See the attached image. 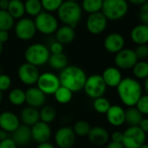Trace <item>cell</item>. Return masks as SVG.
Segmentation results:
<instances>
[{
	"label": "cell",
	"instance_id": "ac0fdd59",
	"mask_svg": "<svg viewBox=\"0 0 148 148\" xmlns=\"http://www.w3.org/2000/svg\"><path fill=\"white\" fill-rule=\"evenodd\" d=\"M20 125L18 117L12 112H3L0 114V129L6 132H13Z\"/></svg>",
	"mask_w": 148,
	"mask_h": 148
},
{
	"label": "cell",
	"instance_id": "4fadbf2b",
	"mask_svg": "<svg viewBox=\"0 0 148 148\" xmlns=\"http://www.w3.org/2000/svg\"><path fill=\"white\" fill-rule=\"evenodd\" d=\"M55 143L59 148H71L76 140V135L69 126L60 127L55 133Z\"/></svg>",
	"mask_w": 148,
	"mask_h": 148
},
{
	"label": "cell",
	"instance_id": "484cf974",
	"mask_svg": "<svg viewBox=\"0 0 148 148\" xmlns=\"http://www.w3.org/2000/svg\"><path fill=\"white\" fill-rule=\"evenodd\" d=\"M144 116L138 111L135 106L128 107L125 113V123H127L130 126H138Z\"/></svg>",
	"mask_w": 148,
	"mask_h": 148
},
{
	"label": "cell",
	"instance_id": "1f68e13d",
	"mask_svg": "<svg viewBox=\"0 0 148 148\" xmlns=\"http://www.w3.org/2000/svg\"><path fill=\"white\" fill-rule=\"evenodd\" d=\"M53 95L55 97L56 101H58L59 104H64V105L69 103L72 99V92L69 89L61 86Z\"/></svg>",
	"mask_w": 148,
	"mask_h": 148
},
{
	"label": "cell",
	"instance_id": "7a4b0ae2",
	"mask_svg": "<svg viewBox=\"0 0 148 148\" xmlns=\"http://www.w3.org/2000/svg\"><path fill=\"white\" fill-rule=\"evenodd\" d=\"M60 86L69 89L72 93L81 91L84 88L86 74L83 69L76 65H67L60 71Z\"/></svg>",
	"mask_w": 148,
	"mask_h": 148
},
{
	"label": "cell",
	"instance_id": "ee69618b",
	"mask_svg": "<svg viewBox=\"0 0 148 148\" xmlns=\"http://www.w3.org/2000/svg\"><path fill=\"white\" fill-rule=\"evenodd\" d=\"M17 145L11 138H7L5 140L0 141V148H17Z\"/></svg>",
	"mask_w": 148,
	"mask_h": 148
},
{
	"label": "cell",
	"instance_id": "f546056e",
	"mask_svg": "<svg viewBox=\"0 0 148 148\" xmlns=\"http://www.w3.org/2000/svg\"><path fill=\"white\" fill-rule=\"evenodd\" d=\"M57 117V112L54 107L51 106H45L39 111V119L40 121L46 124H50L55 120Z\"/></svg>",
	"mask_w": 148,
	"mask_h": 148
},
{
	"label": "cell",
	"instance_id": "7c38bea8",
	"mask_svg": "<svg viewBox=\"0 0 148 148\" xmlns=\"http://www.w3.org/2000/svg\"><path fill=\"white\" fill-rule=\"evenodd\" d=\"M37 29L34 21L30 18H21L15 25V33L17 37L24 41L32 39L36 34Z\"/></svg>",
	"mask_w": 148,
	"mask_h": 148
},
{
	"label": "cell",
	"instance_id": "e575fe53",
	"mask_svg": "<svg viewBox=\"0 0 148 148\" xmlns=\"http://www.w3.org/2000/svg\"><path fill=\"white\" fill-rule=\"evenodd\" d=\"M14 25V18L7 11L0 10V31L8 32Z\"/></svg>",
	"mask_w": 148,
	"mask_h": 148
},
{
	"label": "cell",
	"instance_id": "816d5d0a",
	"mask_svg": "<svg viewBox=\"0 0 148 148\" xmlns=\"http://www.w3.org/2000/svg\"><path fill=\"white\" fill-rule=\"evenodd\" d=\"M37 148H56V147L49 142H45V143L38 144Z\"/></svg>",
	"mask_w": 148,
	"mask_h": 148
},
{
	"label": "cell",
	"instance_id": "f5cc1de1",
	"mask_svg": "<svg viewBox=\"0 0 148 148\" xmlns=\"http://www.w3.org/2000/svg\"><path fill=\"white\" fill-rule=\"evenodd\" d=\"M8 138V132H6L5 131L0 129V141L5 140Z\"/></svg>",
	"mask_w": 148,
	"mask_h": 148
},
{
	"label": "cell",
	"instance_id": "5b68a950",
	"mask_svg": "<svg viewBox=\"0 0 148 148\" xmlns=\"http://www.w3.org/2000/svg\"><path fill=\"white\" fill-rule=\"evenodd\" d=\"M50 55V51L45 45L34 44L26 49L25 58L26 63L38 67L48 63Z\"/></svg>",
	"mask_w": 148,
	"mask_h": 148
},
{
	"label": "cell",
	"instance_id": "ab89813d",
	"mask_svg": "<svg viewBox=\"0 0 148 148\" xmlns=\"http://www.w3.org/2000/svg\"><path fill=\"white\" fill-rule=\"evenodd\" d=\"M133 50L138 60H145L148 58V45H137Z\"/></svg>",
	"mask_w": 148,
	"mask_h": 148
},
{
	"label": "cell",
	"instance_id": "7dc6e473",
	"mask_svg": "<svg viewBox=\"0 0 148 148\" xmlns=\"http://www.w3.org/2000/svg\"><path fill=\"white\" fill-rule=\"evenodd\" d=\"M9 39V33L6 31H0V43L4 44Z\"/></svg>",
	"mask_w": 148,
	"mask_h": 148
},
{
	"label": "cell",
	"instance_id": "277c9868",
	"mask_svg": "<svg viewBox=\"0 0 148 148\" xmlns=\"http://www.w3.org/2000/svg\"><path fill=\"white\" fill-rule=\"evenodd\" d=\"M129 11L126 0H104L101 12L107 20L118 21L125 17Z\"/></svg>",
	"mask_w": 148,
	"mask_h": 148
},
{
	"label": "cell",
	"instance_id": "52a82bcc",
	"mask_svg": "<svg viewBox=\"0 0 148 148\" xmlns=\"http://www.w3.org/2000/svg\"><path fill=\"white\" fill-rule=\"evenodd\" d=\"M106 88L107 87L102 79V76L99 74H93L87 77L83 89L89 98L95 99L99 97H103Z\"/></svg>",
	"mask_w": 148,
	"mask_h": 148
},
{
	"label": "cell",
	"instance_id": "c3c4849f",
	"mask_svg": "<svg viewBox=\"0 0 148 148\" xmlns=\"http://www.w3.org/2000/svg\"><path fill=\"white\" fill-rule=\"evenodd\" d=\"M126 1L128 2V4H131V5H137V6H141L145 2H147L148 0H126Z\"/></svg>",
	"mask_w": 148,
	"mask_h": 148
},
{
	"label": "cell",
	"instance_id": "bcb514c9",
	"mask_svg": "<svg viewBox=\"0 0 148 148\" xmlns=\"http://www.w3.org/2000/svg\"><path fill=\"white\" fill-rule=\"evenodd\" d=\"M138 127H139L145 133L147 134V133H148V118H144V119L141 120V122H140Z\"/></svg>",
	"mask_w": 148,
	"mask_h": 148
},
{
	"label": "cell",
	"instance_id": "ffe728a7",
	"mask_svg": "<svg viewBox=\"0 0 148 148\" xmlns=\"http://www.w3.org/2000/svg\"><path fill=\"white\" fill-rule=\"evenodd\" d=\"M125 110L122 106L119 105H112L106 113V116L111 125L119 127L125 124Z\"/></svg>",
	"mask_w": 148,
	"mask_h": 148
},
{
	"label": "cell",
	"instance_id": "f6af8a7d",
	"mask_svg": "<svg viewBox=\"0 0 148 148\" xmlns=\"http://www.w3.org/2000/svg\"><path fill=\"white\" fill-rule=\"evenodd\" d=\"M112 141L117 142V143H122L123 140V132L120 131H114L112 135L110 136Z\"/></svg>",
	"mask_w": 148,
	"mask_h": 148
},
{
	"label": "cell",
	"instance_id": "60d3db41",
	"mask_svg": "<svg viewBox=\"0 0 148 148\" xmlns=\"http://www.w3.org/2000/svg\"><path fill=\"white\" fill-rule=\"evenodd\" d=\"M12 86V79L6 74H0V91H7Z\"/></svg>",
	"mask_w": 148,
	"mask_h": 148
},
{
	"label": "cell",
	"instance_id": "3957f363",
	"mask_svg": "<svg viewBox=\"0 0 148 148\" xmlns=\"http://www.w3.org/2000/svg\"><path fill=\"white\" fill-rule=\"evenodd\" d=\"M59 19L68 26L75 27L82 17V8L77 2L64 1L58 10Z\"/></svg>",
	"mask_w": 148,
	"mask_h": 148
},
{
	"label": "cell",
	"instance_id": "94428289",
	"mask_svg": "<svg viewBox=\"0 0 148 148\" xmlns=\"http://www.w3.org/2000/svg\"><path fill=\"white\" fill-rule=\"evenodd\" d=\"M9 1H10V0H9Z\"/></svg>",
	"mask_w": 148,
	"mask_h": 148
},
{
	"label": "cell",
	"instance_id": "681fc988",
	"mask_svg": "<svg viewBox=\"0 0 148 148\" xmlns=\"http://www.w3.org/2000/svg\"><path fill=\"white\" fill-rule=\"evenodd\" d=\"M106 148H125L122 145V143H117V142H113L111 141L107 144Z\"/></svg>",
	"mask_w": 148,
	"mask_h": 148
},
{
	"label": "cell",
	"instance_id": "7402d4cb",
	"mask_svg": "<svg viewBox=\"0 0 148 148\" xmlns=\"http://www.w3.org/2000/svg\"><path fill=\"white\" fill-rule=\"evenodd\" d=\"M131 40L136 45L148 44V26L143 24L135 25L130 32Z\"/></svg>",
	"mask_w": 148,
	"mask_h": 148
},
{
	"label": "cell",
	"instance_id": "db71d44e",
	"mask_svg": "<svg viewBox=\"0 0 148 148\" xmlns=\"http://www.w3.org/2000/svg\"><path fill=\"white\" fill-rule=\"evenodd\" d=\"M144 89L145 92V94L148 95V78L145 79V83H144Z\"/></svg>",
	"mask_w": 148,
	"mask_h": 148
},
{
	"label": "cell",
	"instance_id": "6f0895ef",
	"mask_svg": "<svg viewBox=\"0 0 148 148\" xmlns=\"http://www.w3.org/2000/svg\"><path fill=\"white\" fill-rule=\"evenodd\" d=\"M1 52H2V44L0 43V54H1Z\"/></svg>",
	"mask_w": 148,
	"mask_h": 148
},
{
	"label": "cell",
	"instance_id": "d6986e66",
	"mask_svg": "<svg viewBox=\"0 0 148 148\" xmlns=\"http://www.w3.org/2000/svg\"><path fill=\"white\" fill-rule=\"evenodd\" d=\"M45 96L46 95L44 94L38 87L32 86L25 92V102L28 104V106L38 109L45 105L46 100Z\"/></svg>",
	"mask_w": 148,
	"mask_h": 148
},
{
	"label": "cell",
	"instance_id": "74e56055",
	"mask_svg": "<svg viewBox=\"0 0 148 148\" xmlns=\"http://www.w3.org/2000/svg\"><path fill=\"white\" fill-rule=\"evenodd\" d=\"M42 8L48 12L58 11L60 5L63 4L64 0H40Z\"/></svg>",
	"mask_w": 148,
	"mask_h": 148
},
{
	"label": "cell",
	"instance_id": "d590c367",
	"mask_svg": "<svg viewBox=\"0 0 148 148\" xmlns=\"http://www.w3.org/2000/svg\"><path fill=\"white\" fill-rule=\"evenodd\" d=\"M111 106L110 101L105 97H99L93 100V108L99 114H106Z\"/></svg>",
	"mask_w": 148,
	"mask_h": 148
},
{
	"label": "cell",
	"instance_id": "f1b7e54d",
	"mask_svg": "<svg viewBox=\"0 0 148 148\" xmlns=\"http://www.w3.org/2000/svg\"><path fill=\"white\" fill-rule=\"evenodd\" d=\"M7 12L14 19L21 18L25 12V4L21 0H10Z\"/></svg>",
	"mask_w": 148,
	"mask_h": 148
},
{
	"label": "cell",
	"instance_id": "e0dca14e",
	"mask_svg": "<svg viewBox=\"0 0 148 148\" xmlns=\"http://www.w3.org/2000/svg\"><path fill=\"white\" fill-rule=\"evenodd\" d=\"M101 76L106 87L111 88H116L123 79L121 71L116 66L107 67L104 70Z\"/></svg>",
	"mask_w": 148,
	"mask_h": 148
},
{
	"label": "cell",
	"instance_id": "8d00e7d4",
	"mask_svg": "<svg viewBox=\"0 0 148 148\" xmlns=\"http://www.w3.org/2000/svg\"><path fill=\"white\" fill-rule=\"evenodd\" d=\"M91 128H92V126L90 125V124L88 122H86L85 120H79L74 124L72 130L76 136L85 137V136L88 135Z\"/></svg>",
	"mask_w": 148,
	"mask_h": 148
},
{
	"label": "cell",
	"instance_id": "8992f818",
	"mask_svg": "<svg viewBox=\"0 0 148 148\" xmlns=\"http://www.w3.org/2000/svg\"><path fill=\"white\" fill-rule=\"evenodd\" d=\"M145 141L146 133L138 126H129L123 132L122 145L125 148H139Z\"/></svg>",
	"mask_w": 148,
	"mask_h": 148
},
{
	"label": "cell",
	"instance_id": "2e32d148",
	"mask_svg": "<svg viewBox=\"0 0 148 148\" xmlns=\"http://www.w3.org/2000/svg\"><path fill=\"white\" fill-rule=\"evenodd\" d=\"M125 38L118 32H112L106 36L104 41V47L105 49L110 52L116 54L121 50L125 48Z\"/></svg>",
	"mask_w": 148,
	"mask_h": 148
},
{
	"label": "cell",
	"instance_id": "cb8c5ba5",
	"mask_svg": "<svg viewBox=\"0 0 148 148\" xmlns=\"http://www.w3.org/2000/svg\"><path fill=\"white\" fill-rule=\"evenodd\" d=\"M20 119L22 120L23 125L32 127L33 125L40 120L39 111L37 108L26 106L20 112Z\"/></svg>",
	"mask_w": 148,
	"mask_h": 148
},
{
	"label": "cell",
	"instance_id": "f907efd6",
	"mask_svg": "<svg viewBox=\"0 0 148 148\" xmlns=\"http://www.w3.org/2000/svg\"><path fill=\"white\" fill-rule=\"evenodd\" d=\"M9 0H0V10L7 11L9 6Z\"/></svg>",
	"mask_w": 148,
	"mask_h": 148
},
{
	"label": "cell",
	"instance_id": "11a10c76",
	"mask_svg": "<svg viewBox=\"0 0 148 148\" xmlns=\"http://www.w3.org/2000/svg\"><path fill=\"white\" fill-rule=\"evenodd\" d=\"M139 148H148V144H144V145H141Z\"/></svg>",
	"mask_w": 148,
	"mask_h": 148
},
{
	"label": "cell",
	"instance_id": "9c48e42d",
	"mask_svg": "<svg viewBox=\"0 0 148 148\" xmlns=\"http://www.w3.org/2000/svg\"><path fill=\"white\" fill-rule=\"evenodd\" d=\"M36 84L37 87L45 95H53L60 86L58 77L52 72L40 74Z\"/></svg>",
	"mask_w": 148,
	"mask_h": 148
},
{
	"label": "cell",
	"instance_id": "9f6ffc18",
	"mask_svg": "<svg viewBox=\"0 0 148 148\" xmlns=\"http://www.w3.org/2000/svg\"><path fill=\"white\" fill-rule=\"evenodd\" d=\"M1 101H2V92L0 91V103H1Z\"/></svg>",
	"mask_w": 148,
	"mask_h": 148
},
{
	"label": "cell",
	"instance_id": "83f0119b",
	"mask_svg": "<svg viewBox=\"0 0 148 148\" xmlns=\"http://www.w3.org/2000/svg\"><path fill=\"white\" fill-rule=\"evenodd\" d=\"M132 70L134 79L137 80H145L148 78V61L138 60Z\"/></svg>",
	"mask_w": 148,
	"mask_h": 148
},
{
	"label": "cell",
	"instance_id": "91938a15",
	"mask_svg": "<svg viewBox=\"0 0 148 148\" xmlns=\"http://www.w3.org/2000/svg\"><path fill=\"white\" fill-rule=\"evenodd\" d=\"M0 74H1V67H0Z\"/></svg>",
	"mask_w": 148,
	"mask_h": 148
},
{
	"label": "cell",
	"instance_id": "d4e9b609",
	"mask_svg": "<svg viewBox=\"0 0 148 148\" xmlns=\"http://www.w3.org/2000/svg\"><path fill=\"white\" fill-rule=\"evenodd\" d=\"M74 38H75V32H74V28L71 26L64 25L58 28L56 32V39L63 45L71 43Z\"/></svg>",
	"mask_w": 148,
	"mask_h": 148
},
{
	"label": "cell",
	"instance_id": "4dcf8cb0",
	"mask_svg": "<svg viewBox=\"0 0 148 148\" xmlns=\"http://www.w3.org/2000/svg\"><path fill=\"white\" fill-rule=\"evenodd\" d=\"M104 0H83L82 8L89 14L101 12Z\"/></svg>",
	"mask_w": 148,
	"mask_h": 148
},
{
	"label": "cell",
	"instance_id": "b9f144b4",
	"mask_svg": "<svg viewBox=\"0 0 148 148\" xmlns=\"http://www.w3.org/2000/svg\"><path fill=\"white\" fill-rule=\"evenodd\" d=\"M139 19L141 24L148 26V1L140 6L139 10Z\"/></svg>",
	"mask_w": 148,
	"mask_h": 148
},
{
	"label": "cell",
	"instance_id": "7bdbcfd3",
	"mask_svg": "<svg viewBox=\"0 0 148 148\" xmlns=\"http://www.w3.org/2000/svg\"><path fill=\"white\" fill-rule=\"evenodd\" d=\"M63 49H64V45L58 43V41H55L51 43V45H50L49 51L51 52V54H59V53H63Z\"/></svg>",
	"mask_w": 148,
	"mask_h": 148
},
{
	"label": "cell",
	"instance_id": "5bb4252c",
	"mask_svg": "<svg viewBox=\"0 0 148 148\" xmlns=\"http://www.w3.org/2000/svg\"><path fill=\"white\" fill-rule=\"evenodd\" d=\"M107 19L104 14L99 12L90 14L86 20V28L93 35H99L104 32L107 26Z\"/></svg>",
	"mask_w": 148,
	"mask_h": 148
},
{
	"label": "cell",
	"instance_id": "9a60e30c",
	"mask_svg": "<svg viewBox=\"0 0 148 148\" xmlns=\"http://www.w3.org/2000/svg\"><path fill=\"white\" fill-rule=\"evenodd\" d=\"M31 132L32 138L38 144L48 142L51 136V129L49 124L40 120L31 127Z\"/></svg>",
	"mask_w": 148,
	"mask_h": 148
},
{
	"label": "cell",
	"instance_id": "30bf717a",
	"mask_svg": "<svg viewBox=\"0 0 148 148\" xmlns=\"http://www.w3.org/2000/svg\"><path fill=\"white\" fill-rule=\"evenodd\" d=\"M138 61L133 49L124 48L115 54L114 63L119 70H130Z\"/></svg>",
	"mask_w": 148,
	"mask_h": 148
},
{
	"label": "cell",
	"instance_id": "8fae6325",
	"mask_svg": "<svg viewBox=\"0 0 148 148\" xmlns=\"http://www.w3.org/2000/svg\"><path fill=\"white\" fill-rule=\"evenodd\" d=\"M39 71L37 66H34L29 63L22 64L18 70V76L20 81L27 86H33L37 83Z\"/></svg>",
	"mask_w": 148,
	"mask_h": 148
},
{
	"label": "cell",
	"instance_id": "f35d334b",
	"mask_svg": "<svg viewBox=\"0 0 148 148\" xmlns=\"http://www.w3.org/2000/svg\"><path fill=\"white\" fill-rule=\"evenodd\" d=\"M135 107L143 116L148 115V95L143 94L137 102Z\"/></svg>",
	"mask_w": 148,
	"mask_h": 148
},
{
	"label": "cell",
	"instance_id": "4316f807",
	"mask_svg": "<svg viewBox=\"0 0 148 148\" xmlns=\"http://www.w3.org/2000/svg\"><path fill=\"white\" fill-rule=\"evenodd\" d=\"M48 64L52 69L62 71L68 65V58L64 53L51 54L48 60Z\"/></svg>",
	"mask_w": 148,
	"mask_h": 148
},
{
	"label": "cell",
	"instance_id": "680465c9",
	"mask_svg": "<svg viewBox=\"0 0 148 148\" xmlns=\"http://www.w3.org/2000/svg\"><path fill=\"white\" fill-rule=\"evenodd\" d=\"M65 1H69V2H76L77 0H65Z\"/></svg>",
	"mask_w": 148,
	"mask_h": 148
},
{
	"label": "cell",
	"instance_id": "603a6c76",
	"mask_svg": "<svg viewBox=\"0 0 148 148\" xmlns=\"http://www.w3.org/2000/svg\"><path fill=\"white\" fill-rule=\"evenodd\" d=\"M12 138L14 140L17 145H26L32 139L31 127L25 125H20L12 132Z\"/></svg>",
	"mask_w": 148,
	"mask_h": 148
},
{
	"label": "cell",
	"instance_id": "836d02e7",
	"mask_svg": "<svg viewBox=\"0 0 148 148\" xmlns=\"http://www.w3.org/2000/svg\"><path fill=\"white\" fill-rule=\"evenodd\" d=\"M9 100L14 106H21L25 102V92L22 89L15 88L9 93Z\"/></svg>",
	"mask_w": 148,
	"mask_h": 148
},
{
	"label": "cell",
	"instance_id": "44dd1931",
	"mask_svg": "<svg viewBox=\"0 0 148 148\" xmlns=\"http://www.w3.org/2000/svg\"><path fill=\"white\" fill-rule=\"evenodd\" d=\"M87 137L90 142L95 145H104L107 144L110 139V134L108 131L100 125L92 127Z\"/></svg>",
	"mask_w": 148,
	"mask_h": 148
},
{
	"label": "cell",
	"instance_id": "6da1fadb",
	"mask_svg": "<svg viewBox=\"0 0 148 148\" xmlns=\"http://www.w3.org/2000/svg\"><path fill=\"white\" fill-rule=\"evenodd\" d=\"M116 89L120 101L127 107L135 106L143 95V87L141 84L138 80L131 77L123 78Z\"/></svg>",
	"mask_w": 148,
	"mask_h": 148
},
{
	"label": "cell",
	"instance_id": "d6a6232c",
	"mask_svg": "<svg viewBox=\"0 0 148 148\" xmlns=\"http://www.w3.org/2000/svg\"><path fill=\"white\" fill-rule=\"evenodd\" d=\"M25 12L31 16L37 17L42 12V5L39 0H26L25 3Z\"/></svg>",
	"mask_w": 148,
	"mask_h": 148
},
{
	"label": "cell",
	"instance_id": "ba28073f",
	"mask_svg": "<svg viewBox=\"0 0 148 148\" xmlns=\"http://www.w3.org/2000/svg\"><path fill=\"white\" fill-rule=\"evenodd\" d=\"M34 24L37 31L45 35L56 32L58 27L57 18L47 12H42L41 13H39L36 17Z\"/></svg>",
	"mask_w": 148,
	"mask_h": 148
}]
</instances>
